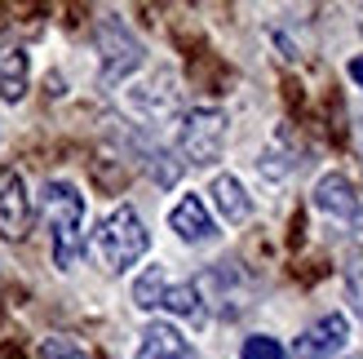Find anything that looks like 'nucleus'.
I'll return each instance as SVG.
<instances>
[{
    "label": "nucleus",
    "mask_w": 363,
    "mask_h": 359,
    "mask_svg": "<svg viewBox=\"0 0 363 359\" xmlns=\"http://www.w3.org/2000/svg\"><path fill=\"white\" fill-rule=\"evenodd\" d=\"M164 293H169L164 266H147V271L138 275V284H133V306H142V311H160V306H164Z\"/></svg>",
    "instance_id": "nucleus-12"
},
{
    "label": "nucleus",
    "mask_w": 363,
    "mask_h": 359,
    "mask_svg": "<svg viewBox=\"0 0 363 359\" xmlns=\"http://www.w3.org/2000/svg\"><path fill=\"white\" fill-rule=\"evenodd\" d=\"M169 226L177 231V240H186V244L217 240V226H213V218H208V209H204L199 195H182L173 204V213H169Z\"/></svg>",
    "instance_id": "nucleus-8"
},
{
    "label": "nucleus",
    "mask_w": 363,
    "mask_h": 359,
    "mask_svg": "<svg viewBox=\"0 0 363 359\" xmlns=\"http://www.w3.org/2000/svg\"><path fill=\"white\" fill-rule=\"evenodd\" d=\"M133 102L142 106V111H151V116H169L173 111V102H177V89H173V76H160V84H147V89H138Z\"/></svg>",
    "instance_id": "nucleus-13"
},
{
    "label": "nucleus",
    "mask_w": 363,
    "mask_h": 359,
    "mask_svg": "<svg viewBox=\"0 0 363 359\" xmlns=\"http://www.w3.org/2000/svg\"><path fill=\"white\" fill-rule=\"evenodd\" d=\"M222 142H226V111L217 106H195V111L182 116V133H177V147L191 165H213L222 155Z\"/></svg>",
    "instance_id": "nucleus-4"
},
{
    "label": "nucleus",
    "mask_w": 363,
    "mask_h": 359,
    "mask_svg": "<svg viewBox=\"0 0 363 359\" xmlns=\"http://www.w3.org/2000/svg\"><path fill=\"white\" fill-rule=\"evenodd\" d=\"M98 58H102V84H120L142 67L147 49H142V40L120 18H102L98 23Z\"/></svg>",
    "instance_id": "nucleus-3"
},
{
    "label": "nucleus",
    "mask_w": 363,
    "mask_h": 359,
    "mask_svg": "<svg viewBox=\"0 0 363 359\" xmlns=\"http://www.w3.org/2000/svg\"><path fill=\"white\" fill-rule=\"evenodd\" d=\"M27 80H31V62L23 49H9L0 45V98L5 102H18L27 94Z\"/></svg>",
    "instance_id": "nucleus-11"
},
{
    "label": "nucleus",
    "mask_w": 363,
    "mask_h": 359,
    "mask_svg": "<svg viewBox=\"0 0 363 359\" xmlns=\"http://www.w3.org/2000/svg\"><path fill=\"white\" fill-rule=\"evenodd\" d=\"M147 248H151V236H147V226H142L133 204H120V209H111L102 218V226H98V253L106 262V271L124 275L142 253H147Z\"/></svg>",
    "instance_id": "nucleus-2"
},
{
    "label": "nucleus",
    "mask_w": 363,
    "mask_h": 359,
    "mask_svg": "<svg viewBox=\"0 0 363 359\" xmlns=\"http://www.w3.org/2000/svg\"><path fill=\"white\" fill-rule=\"evenodd\" d=\"M346 359H363V355H346Z\"/></svg>",
    "instance_id": "nucleus-19"
},
{
    "label": "nucleus",
    "mask_w": 363,
    "mask_h": 359,
    "mask_svg": "<svg viewBox=\"0 0 363 359\" xmlns=\"http://www.w3.org/2000/svg\"><path fill=\"white\" fill-rule=\"evenodd\" d=\"M45 222H49V248H53V266L71 271L84 253V195L71 182H45Z\"/></svg>",
    "instance_id": "nucleus-1"
},
{
    "label": "nucleus",
    "mask_w": 363,
    "mask_h": 359,
    "mask_svg": "<svg viewBox=\"0 0 363 359\" xmlns=\"http://www.w3.org/2000/svg\"><path fill=\"white\" fill-rule=\"evenodd\" d=\"M350 342V319L346 315H323L293 342V359H333Z\"/></svg>",
    "instance_id": "nucleus-7"
},
{
    "label": "nucleus",
    "mask_w": 363,
    "mask_h": 359,
    "mask_svg": "<svg viewBox=\"0 0 363 359\" xmlns=\"http://www.w3.org/2000/svg\"><path fill=\"white\" fill-rule=\"evenodd\" d=\"M147 169H151V177H155L160 187H173L177 173H182V165L173 160V151H164V147H147Z\"/></svg>",
    "instance_id": "nucleus-15"
},
{
    "label": "nucleus",
    "mask_w": 363,
    "mask_h": 359,
    "mask_svg": "<svg viewBox=\"0 0 363 359\" xmlns=\"http://www.w3.org/2000/svg\"><path fill=\"white\" fill-rule=\"evenodd\" d=\"M346 297H350L354 315L363 319V258H350L346 262Z\"/></svg>",
    "instance_id": "nucleus-17"
},
{
    "label": "nucleus",
    "mask_w": 363,
    "mask_h": 359,
    "mask_svg": "<svg viewBox=\"0 0 363 359\" xmlns=\"http://www.w3.org/2000/svg\"><path fill=\"white\" fill-rule=\"evenodd\" d=\"M346 71H350V80L363 89V53H359V58H350V67H346Z\"/></svg>",
    "instance_id": "nucleus-18"
},
{
    "label": "nucleus",
    "mask_w": 363,
    "mask_h": 359,
    "mask_svg": "<svg viewBox=\"0 0 363 359\" xmlns=\"http://www.w3.org/2000/svg\"><path fill=\"white\" fill-rule=\"evenodd\" d=\"M138 359H195V346H191L173 324H164V319H151V324L142 328Z\"/></svg>",
    "instance_id": "nucleus-9"
},
{
    "label": "nucleus",
    "mask_w": 363,
    "mask_h": 359,
    "mask_svg": "<svg viewBox=\"0 0 363 359\" xmlns=\"http://www.w3.org/2000/svg\"><path fill=\"white\" fill-rule=\"evenodd\" d=\"M208 195H213L217 213H222L230 226H240V222L252 218V200H248V191H244V182H240L235 173H217L213 187H208Z\"/></svg>",
    "instance_id": "nucleus-10"
},
{
    "label": "nucleus",
    "mask_w": 363,
    "mask_h": 359,
    "mask_svg": "<svg viewBox=\"0 0 363 359\" xmlns=\"http://www.w3.org/2000/svg\"><path fill=\"white\" fill-rule=\"evenodd\" d=\"M31 231V195L18 169H0V236L23 240Z\"/></svg>",
    "instance_id": "nucleus-6"
},
{
    "label": "nucleus",
    "mask_w": 363,
    "mask_h": 359,
    "mask_svg": "<svg viewBox=\"0 0 363 359\" xmlns=\"http://www.w3.org/2000/svg\"><path fill=\"white\" fill-rule=\"evenodd\" d=\"M35 355H40V359H94V355H89V350L76 342V337H67V333H53V337H45Z\"/></svg>",
    "instance_id": "nucleus-14"
},
{
    "label": "nucleus",
    "mask_w": 363,
    "mask_h": 359,
    "mask_svg": "<svg viewBox=\"0 0 363 359\" xmlns=\"http://www.w3.org/2000/svg\"><path fill=\"white\" fill-rule=\"evenodd\" d=\"M240 359H288V355H284V346L275 342V337L257 333V337H244V346H240Z\"/></svg>",
    "instance_id": "nucleus-16"
},
{
    "label": "nucleus",
    "mask_w": 363,
    "mask_h": 359,
    "mask_svg": "<svg viewBox=\"0 0 363 359\" xmlns=\"http://www.w3.org/2000/svg\"><path fill=\"white\" fill-rule=\"evenodd\" d=\"M315 209L323 218H333L337 226H354L363 231V204H359V191L346 173H323L315 182Z\"/></svg>",
    "instance_id": "nucleus-5"
}]
</instances>
